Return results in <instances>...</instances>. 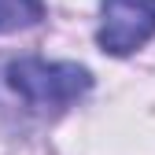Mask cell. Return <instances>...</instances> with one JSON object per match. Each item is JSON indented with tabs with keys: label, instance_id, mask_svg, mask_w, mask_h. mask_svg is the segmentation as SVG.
I'll return each instance as SVG.
<instances>
[{
	"label": "cell",
	"instance_id": "6da1fadb",
	"mask_svg": "<svg viewBox=\"0 0 155 155\" xmlns=\"http://www.w3.org/2000/svg\"><path fill=\"white\" fill-rule=\"evenodd\" d=\"M8 85L33 111H67L92 89V74L78 63L15 59L8 67Z\"/></svg>",
	"mask_w": 155,
	"mask_h": 155
},
{
	"label": "cell",
	"instance_id": "7a4b0ae2",
	"mask_svg": "<svg viewBox=\"0 0 155 155\" xmlns=\"http://www.w3.org/2000/svg\"><path fill=\"white\" fill-rule=\"evenodd\" d=\"M155 37V0H100L96 45L107 55H133Z\"/></svg>",
	"mask_w": 155,
	"mask_h": 155
},
{
	"label": "cell",
	"instance_id": "3957f363",
	"mask_svg": "<svg viewBox=\"0 0 155 155\" xmlns=\"http://www.w3.org/2000/svg\"><path fill=\"white\" fill-rule=\"evenodd\" d=\"M45 18V0H0V33L30 30Z\"/></svg>",
	"mask_w": 155,
	"mask_h": 155
}]
</instances>
